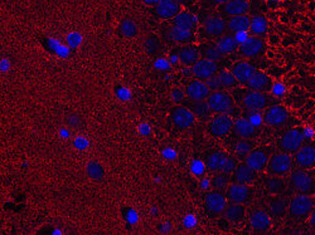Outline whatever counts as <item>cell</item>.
I'll return each mask as SVG.
<instances>
[{
	"label": "cell",
	"mask_w": 315,
	"mask_h": 235,
	"mask_svg": "<svg viewBox=\"0 0 315 235\" xmlns=\"http://www.w3.org/2000/svg\"><path fill=\"white\" fill-rule=\"evenodd\" d=\"M246 164L255 171H262L268 164V155L263 150H252L246 156Z\"/></svg>",
	"instance_id": "cell-18"
},
{
	"label": "cell",
	"mask_w": 315,
	"mask_h": 235,
	"mask_svg": "<svg viewBox=\"0 0 315 235\" xmlns=\"http://www.w3.org/2000/svg\"><path fill=\"white\" fill-rule=\"evenodd\" d=\"M234 131L241 138H252L256 132V127L249 121V118H237L233 123Z\"/></svg>",
	"instance_id": "cell-25"
},
{
	"label": "cell",
	"mask_w": 315,
	"mask_h": 235,
	"mask_svg": "<svg viewBox=\"0 0 315 235\" xmlns=\"http://www.w3.org/2000/svg\"><path fill=\"white\" fill-rule=\"evenodd\" d=\"M223 54L221 53V52L218 51L216 47V44L214 45H211V47H208L207 49H206L205 52V58L208 59V61H213V62H218L221 61L222 58H223Z\"/></svg>",
	"instance_id": "cell-39"
},
{
	"label": "cell",
	"mask_w": 315,
	"mask_h": 235,
	"mask_svg": "<svg viewBox=\"0 0 315 235\" xmlns=\"http://www.w3.org/2000/svg\"><path fill=\"white\" fill-rule=\"evenodd\" d=\"M218 79H219V82H221L222 88H224V89L234 88L236 84L239 83V81L236 79L234 74L228 71H222L221 73L218 74Z\"/></svg>",
	"instance_id": "cell-35"
},
{
	"label": "cell",
	"mask_w": 315,
	"mask_h": 235,
	"mask_svg": "<svg viewBox=\"0 0 315 235\" xmlns=\"http://www.w3.org/2000/svg\"><path fill=\"white\" fill-rule=\"evenodd\" d=\"M216 47L223 56H227V54H231L234 51H237L240 48V43L237 42L233 35H224V37H221L217 40Z\"/></svg>",
	"instance_id": "cell-29"
},
{
	"label": "cell",
	"mask_w": 315,
	"mask_h": 235,
	"mask_svg": "<svg viewBox=\"0 0 315 235\" xmlns=\"http://www.w3.org/2000/svg\"><path fill=\"white\" fill-rule=\"evenodd\" d=\"M263 47V40L259 37H249L246 40H245L242 44H240V54L245 58H255L259 54L262 53Z\"/></svg>",
	"instance_id": "cell-13"
},
{
	"label": "cell",
	"mask_w": 315,
	"mask_h": 235,
	"mask_svg": "<svg viewBox=\"0 0 315 235\" xmlns=\"http://www.w3.org/2000/svg\"><path fill=\"white\" fill-rule=\"evenodd\" d=\"M155 12L162 19H173L182 12V8L175 0H159L156 3Z\"/></svg>",
	"instance_id": "cell-15"
},
{
	"label": "cell",
	"mask_w": 315,
	"mask_h": 235,
	"mask_svg": "<svg viewBox=\"0 0 315 235\" xmlns=\"http://www.w3.org/2000/svg\"><path fill=\"white\" fill-rule=\"evenodd\" d=\"M291 187L299 194L311 195L315 193V180L314 177L304 170H296L290 176Z\"/></svg>",
	"instance_id": "cell-3"
},
{
	"label": "cell",
	"mask_w": 315,
	"mask_h": 235,
	"mask_svg": "<svg viewBox=\"0 0 315 235\" xmlns=\"http://www.w3.org/2000/svg\"><path fill=\"white\" fill-rule=\"evenodd\" d=\"M175 2H177L178 4H189L192 0H175Z\"/></svg>",
	"instance_id": "cell-51"
},
{
	"label": "cell",
	"mask_w": 315,
	"mask_h": 235,
	"mask_svg": "<svg viewBox=\"0 0 315 235\" xmlns=\"http://www.w3.org/2000/svg\"><path fill=\"white\" fill-rule=\"evenodd\" d=\"M255 72H256L255 67L247 62H240V63L234 64L233 69H232V73L234 74L239 83H247L249 79L255 74Z\"/></svg>",
	"instance_id": "cell-23"
},
{
	"label": "cell",
	"mask_w": 315,
	"mask_h": 235,
	"mask_svg": "<svg viewBox=\"0 0 315 235\" xmlns=\"http://www.w3.org/2000/svg\"><path fill=\"white\" fill-rule=\"evenodd\" d=\"M206 27V32L211 35V37L217 38V37H222L226 30L227 24L221 17H217V15H213V17H210L205 23Z\"/></svg>",
	"instance_id": "cell-22"
},
{
	"label": "cell",
	"mask_w": 315,
	"mask_h": 235,
	"mask_svg": "<svg viewBox=\"0 0 315 235\" xmlns=\"http://www.w3.org/2000/svg\"><path fill=\"white\" fill-rule=\"evenodd\" d=\"M227 159H228V155H226L224 152H213L206 160V166L213 172L221 171L222 167L226 164Z\"/></svg>",
	"instance_id": "cell-30"
},
{
	"label": "cell",
	"mask_w": 315,
	"mask_h": 235,
	"mask_svg": "<svg viewBox=\"0 0 315 235\" xmlns=\"http://www.w3.org/2000/svg\"><path fill=\"white\" fill-rule=\"evenodd\" d=\"M288 213V205H286L285 200L280 198H275L270 201L268 204V215L272 218H284Z\"/></svg>",
	"instance_id": "cell-32"
},
{
	"label": "cell",
	"mask_w": 315,
	"mask_h": 235,
	"mask_svg": "<svg viewBox=\"0 0 315 235\" xmlns=\"http://www.w3.org/2000/svg\"><path fill=\"white\" fill-rule=\"evenodd\" d=\"M211 185L217 190H223L229 186V175L219 171L211 180Z\"/></svg>",
	"instance_id": "cell-36"
},
{
	"label": "cell",
	"mask_w": 315,
	"mask_h": 235,
	"mask_svg": "<svg viewBox=\"0 0 315 235\" xmlns=\"http://www.w3.org/2000/svg\"><path fill=\"white\" fill-rule=\"evenodd\" d=\"M212 113H227L233 107V98L224 91H214L207 98Z\"/></svg>",
	"instance_id": "cell-5"
},
{
	"label": "cell",
	"mask_w": 315,
	"mask_h": 235,
	"mask_svg": "<svg viewBox=\"0 0 315 235\" xmlns=\"http://www.w3.org/2000/svg\"><path fill=\"white\" fill-rule=\"evenodd\" d=\"M293 167V157L285 152L273 154L268 159L267 171L272 176H284L288 174Z\"/></svg>",
	"instance_id": "cell-2"
},
{
	"label": "cell",
	"mask_w": 315,
	"mask_h": 235,
	"mask_svg": "<svg viewBox=\"0 0 315 235\" xmlns=\"http://www.w3.org/2000/svg\"><path fill=\"white\" fill-rule=\"evenodd\" d=\"M288 118L289 113L285 107H283V106H272V107L267 110L263 121H265L266 125L271 126V127H281V126L285 125Z\"/></svg>",
	"instance_id": "cell-9"
},
{
	"label": "cell",
	"mask_w": 315,
	"mask_h": 235,
	"mask_svg": "<svg viewBox=\"0 0 315 235\" xmlns=\"http://www.w3.org/2000/svg\"><path fill=\"white\" fill-rule=\"evenodd\" d=\"M303 133H304V136H305V138H309V140H311V138H313L315 136V131L311 127L304 128Z\"/></svg>",
	"instance_id": "cell-48"
},
{
	"label": "cell",
	"mask_w": 315,
	"mask_h": 235,
	"mask_svg": "<svg viewBox=\"0 0 315 235\" xmlns=\"http://www.w3.org/2000/svg\"><path fill=\"white\" fill-rule=\"evenodd\" d=\"M250 225L255 231H267L271 228V216L265 211H255L250 218Z\"/></svg>",
	"instance_id": "cell-20"
},
{
	"label": "cell",
	"mask_w": 315,
	"mask_h": 235,
	"mask_svg": "<svg viewBox=\"0 0 315 235\" xmlns=\"http://www.w3.org/2000/svg\"><path fill=\"white\" fill-rule=\"evenodd\" d=\"M268 97L265 92L250 91L244 97V105L250 111H261L268 106Z\"/></svg>",
	"instance_id": "cell-11"
},
{
	"label": "cell",
	"mask_w": 315,
	"mask_h": 235,
	"mask_svg": "<svg viewBox=\"0 0 315 235\" xmlns=\"http://www.w3.org/2000/svg\"><path fill=\"white\" fill-rule=\"evenodd\" d=\"M224 218L229 221V223H240L246 216V208L244 204L239 203H231L226 206L223 211Z\"/></svg>",
	"instance_id": "cell-21"
},
{
	"label": "cell",
	"mask_w": 315,
	"mask_h": 235,
	"mask_svg": "<svg viewBox=\"0 0 315 235\" xmlns=\"http://www.w3.org/2000/svg\"><path fill=\"white\" fill-rule=\"evenodd\" d=\"M267 189L270 193L272 194H280L283 193L285 189V182L281 179V176H272L267 181Z\"/></svg>",
	"instance_id": "cell-38"
},
{
	"label": "cell",
	"mask_w": 315,
	"mask_h": 235,
	"mask_svg": "<svg viewBox=\"0 0 315 235\" xmlns=\"http://www.w3.org/2000/svg\"><path fill=\"white\" fill-rule=\"evenodd\" d=\"M227 198L231 203L245 204L251 198V189L249 187V185L234 182L227 187Z\"/></svg>",
	"instance_id": "cell-14"
},
{
	"label": "cell",
	"mask_w": 315,
	"mask_h": 235,
	"mask_svg": "<svg viewBox=\"0 0 315 235\" xmlns=\"http://www.w3.org/2000/svg\"><path fill=\"white\" fill-rule=\"evenodd\" d=\"M205 204L207 210L210 211L212 215L222 214L224 211V209H226V206L228 205L226 196L223 194L218 193V191H211V193H208L206 195Z\"/></svg>",
	"instance_id": "cell-10"
},
{
	"label": "cell",
	"mask_w": 315,
	"mask_h": 235,
	"mask_svg": "<svg viewBox=\"0 0 315 235\" xmlns=\"http://www.w3.org/2000/svg\"><path fill=\"white\" fill-rule=\"evenodd\" d=\"M193 111H194V115L197 117L202 118V120H206V118H210L212 111L208 106L207 101H202V102H194L193 103Z\"/></svg>",
	"instance_id": "cell-37"
},
{
	"label": "cell",
	"mask_w": 315,
	"mask_h": 235,
	"mask_svg": "<svg viewBox=\"0 0 315 235\" xmlns=\"http://www.w3.org/2000/svg\"><path fill=\"white\" fill-rule=\"evenodd\" d=\"M174 27L184 30H193L197 25V18L188 12H180L175 18H173Z\"/></svg>",
	"instance_id": "cell-26"
},
{
	"label": "cell",
	"mask_w": 315,
	"mask_h": 235,
	"mask_svg": "<svg viewBox=\"0 0 315 235\" xmlns=\"http://www.w3.org/2000/svg\"><path fill=\"white\" fill-rule=\"evenodd\" d=\"M254 142L251 141V138H242L241 141H239L234 147V151H236L237 156L241 157V159H246L247 155L254 150Z\"/></svg>",
	"instance_id": "cell-34"
},
{
	"label": "cell",
	"mask_w": 315,
	"mask_h": 235,
	"mask_svg": "<svg viewBox=\"0 0 315 235\" xmlns=\"http://www.w3.org/2000/svg\"><path fill=\"white\" fill-rule=\"evenodd\" d=\"M211 89L206 84V82L197 79V81H190L185 88V96L193 102H202L207 101L210 97Z\"/></svg>",
	"instance_id": "cell-7"
},
{
	"label": "cell",
	"mask_w": 315,
	"mask_h": 235,
	"mask_svg": "<svg viewBox=\"0 0 315 235\" xmlns=\"http://www.w3.org/2000/svg\"><path fill=\"white\" fill-rule=\"evenodd\" d=\"M271 86V79L270 77L266 76L262 72H255L254 76L249 79L247 82V87H249L251 91H259L263 92L266 89L270 88Z\"/></svg>",
	"instance_id": "cell-24"
},
{
	"label": "cell",
	"mask_w": 315,
	"mask_h": 235,
	"mask_svg": "<svg viewBox=\"0 0 315 235\" xmlns=\"http://www.w3.org/2000/svg\"><path fill=\"white\" fill-rule=\"evenodd\" d=\"M170 38H172L174 42L179 43V44H190V43L194 40V34H193L192 30H184L180 29V28L174 27L173 25L170 28Z\"/></svg>",
	"instance_id": "cell-31"
},
{
	"label": "cell",
	"mask_w": 315,
	"mask_h": 235,
	"mask_svg": "<svg viewBox=\"0 0 315 235\" xmlns=\"http://www.w3.org/2000/svg\"><path fill=\"white\" fill-rule=\"evenodd\" d=\"M217 71H218V66L216 62L208 61V59L203 58L200 59L194 66L192 67V73L194 77H197L201 81H207L211 77L216 76Z\"/></svg>",
	"instance_id": "cell-8"
},
{
	"label": "cell",
	"mask_w": 315,
	"mask_h": 235,
	"mask_svg": "<svg viewBox=\"0 0 315 235\" xmlns=\"http://www.w3.org/2000/svg\"><path fill=\"white\" fill-rule=\"evenodd\" d=\"M172 120L178 128L184 130V128H189L194 125L195 115L188 108L177 107L173 110Z\"/></svg>",
	"instance_id": "cell-12"
},
{
	"label": "cell",
	"mask_w": 315,
	"mask_h": 235,
	"mask_svg": "<svg viewBox=\"0 0 315 235\" xmlns=\"http://www.w3.org/2000/svg\"><path fill=\"white\" fill-rule=\"evenodd\" d=\"M184 224L188 226V228H192V226H194L195 224H197V219H195L194 216L189 215V216H187V218H185Z\"/></svg>",
	"instance_id": "cell-47"
},
{
	"label": "cell",
	"mask_w": 315,
	"mask_h": 235,
	"mask_svg": "<svg viewBox=\"0 0 315 235\" xmlns=\"http://www.w3.org/2000/svg\"><path fill=\"white\" fill-rule=\"evenodd\" d=\"M192 170L195 175H201L203 171H205V165H203L200 160H195V161L192 164Z\"/></svg>",
	"instance_id": "cell-44"
},
{
	"label": "cell",
	"mask_w": 315,
	"mask_h": 235,
	"mask_svg": "<svg viewBox=\"0 0 315 235\" xmlns=\"http://www.w3.org/2000/svg\"><path fill=\"white\" fill-rule=\"evenodd\" d=\"M314 200L310 195L298 194L291 199L288 206V214L294 219H306L314 210Z\"/></svg>",
	"instance_id": "cell-1"
},
{
	"label": "cell",
	"mask_w": 315,
	"mask_h": 235,
	"mask_svg": "<svg viewBox=\"0 0 315 235\" xmlns=\"http://www.w3.org/2000/svg\"><path fill=\"white\" fill-rule=\"evenodd\" d=\"M305 141V136H304L303 131L298 130V128H293L289 130L285 135L281 138L280 145L281 149L285 150L288 152H296Z\"/></svg>",
	"instance_id": "cell-6"
},
{
	"label": "cell",
	"mask_w": 315,
	"mask_h": 235,
	"mask_svg": "<svg viewBox=\"0 0 315 235\" xmlns=\"http://www.w3.org/2000/svg\"><path fill=\"white\" fill-rule=\"evenodd\" d=\"M250 24H251V18L247 17L246 14L236 15V17L229 18L227 28L233 33L247 32V30H250Z\"/></svg>",
	"instance_id": "cell-27"
},
{
	"label": "cell",
	"mask_w": 315,
	"mask_h": 235,
	"mask_svg": "<svg viewBox=\"0 0 315 235\" xmlns=\"http://www.w3.org/2000/svg\"><path fill=\"white\" fill-rule=\"evenodd\" d=\"M249 121L255 126V127H259V126L262 125L263 118H262V116L260 115L259 112H257V111H254V113H251V115H250Z\"/></svg>",
	"instance_id": "cell-42"
},
{
	"label": "cell",
	"mask_w": 315,
	"mask_h": 235,
	"mask_svg": "<svg viewBox=\"0 0 315 235\" xmlns=\"http://www.w3.org/2000/svg\"><path fill=\"white\" fill-rule=\"evenodd\" d=\"M267 19L263 15H255L251 19V24H250V32L255 37L259 35H263L267 32Z\"/></svg>",
	"instance_id": "cell-33"
},
{
	"label": "cell",
	"mask_w": 315,
	"mask_h": 235,
	"mask_svg": "<svg viewBox=\"0 0 315 235\" xmlns=\"http://www.w3.org/2000/svg\"><path fill=\"white\" fill-rule=\"evenodd\" d=\"M250 9V3L247 0H229L224 7L226 14L231 17L236 15H245Z\"/></svg>",
	"instance_id": "cell-28"
},
{
	"label": "cell",
	"mask_w": 315,
	"mask_h": 235,
	"mask_svg": "<svg viewBox=\"0 0 315 235\" xmlns=\"http://www.w3.org/2000/svg\"><path fill=\"white\" fill-rule=\"evenodd\" d=\"M285 91H286L285 87H284L281 83L272 84V88H271V92H272L275 96H278V97H281V96L285 95Z\"/></svg>",
	"instance_id": "cell-43"
},
{
	"label": "cell",
	"mask_w": 315,
	"mask_h": 235,
	"mask_svg": "<svg viewBox=\"0 0 315 235\" xmlns=\"http://www.w3.org/2000/svg\"><path fill=\"white\" fill-rule=\"evenodd\" d=\"M234 38H236L237 42H239L240 44H242V43H244L249 37H247V32H239V33H234Z\"/></svg>",
	"instance_id": "cell-46"
},
{
	"label": "cell",
	"mask_w": 315,
	"mask_h": 235,
	"mask_svg": "<svg viewBox=\"0 0 315 235\" xmlns=\"http://www.w3.org/2000/svg\"><path fill=\"white\" fill-rule=\"evenodd\" d=\"M179 62L185 67H193L201 59V52L198 47L193 44L184 45L178 54Z\"/></svg>",
	"instance_id": "cell-19"
},
{
	"label": "cell",
	"mask_w": 315,
	"mask_h": 235,
	"mask_svg": "<svg viewBox=\"0 0 315 235\" xmlns=\"http://www.w3.org/2000/svg\"><path fill=\"white\" fill-rule=\"evenodd\" d=\"M310 224L313 228H315V209L311 211V214H310Z\"/></svg>",
	"instance_id": "cell-50"
},
{
	"label": "cell",
	"mask_w": 315,
	"mask_h": 235,
	"mask_svg": "<svg viewBox=\"0 0 315 235\" xmlns=\"http://www.w3.org/2000/svg\"><path fill=\"white\" fill-rule=\"evenodd\" d=\"M229 0H211V3L212 4H214V5H218V4H227V3H228Z\"/></svg>",
	"instance_id": "cell-49"
},
{
	"label": "cell",
	"mask_w": 315,
	"mask_h": 235,
	"mask_svg": "<svg viewBox=\"0 0 315 235\" xmlns=\"http://www.w3.org/2000/svg\"><path fill=\"white\" fill-rule=\"evenodd\" d=\"M233 123L227 113H216L208 122V131L214 137H224L233 128Z\"/></svg>",
	"instance_id": "cell-4"
},
{
	"label": "cell",
	"mask_w": 315,
	"mask_h": 235,
	"mask_svg": "<svg viewBox=\"0 0 315 235\" xmlns=\"http://www.w3.org/2000/svg\"><path fill=\"white\" fill-rule=\"evenodd\" d=\"M257 171H255L254 169L249 166V165L245 162V164L237 165L236 170L233 171V179L234 181L239 182V184H244V185H251L252 182L256 180L257 177Z\"/></svg>",
	"instance_id": "cell-17"
},
{
	"label": "cell",
	"mask_w": 315,
	"mask_h": 235,
	"mask_svg": "<svg viewBox=\"0 0 315 235\" xmlns=\"http://www.w3.org/2000/svg\"><path fill=\"white\" fill-rule=\"evenodd\" d=\"M236 167H237V164H236V161H234V159H232V157L228 156L226 164H224V166L222 167L221 172H224V174L229 175V174H232L234 170H236Z\"/></svg>",
	"instance_id": "cell-40"
},
{
	"label": "cell",
	"mask_w": 315,
	"mask_h": 235,
	"mask_svg": "<svg viewBox=\"0 0 315 235\" xmlns=\"http://www.w3.org/2000/svg\"><path fill=\"white\" fill-rule=\"evenodd\" d=\"M295 161L303 169H310L315 165V145L309 144L301 146L296 151Z\"/></svg>",
	"instance_id": "cell-16"
},
{
	"label": "cell",
	"mask_w": 315,
	"mask_h": 235,
	"mask_svg": "<svg viewBox=\"0 0 315 235\" xmlns=\"http://www.w3.org/2000/svg\"><path fill=\"white\" fill-rule=\"evenodd\" d=\"M172 97H173V100H174V102L179 103V102H182L183 98H184V93H183L180 89L177 88V89H174V91H173Z\"/></svg>",
	"instance_id": "cell-45"
},
{
	"label": "cell",
	"mask_w": 315,
	"mask_h": 235,
	"mask_svg": "<svg viewBox=\"0 0 315 235\" xmlns=\"http://www.w3.org/2000/svg\"><path fill=\"white\" fill-rule=\"evenodd\" d=\"M206 84H207L208 88H210L211 91H219V89L222 88L221 82H219V79H218V76L211 77L210 79L206 81Z\"/></svg>",
	"instance_id": "cell-41"
}]
</instances>
